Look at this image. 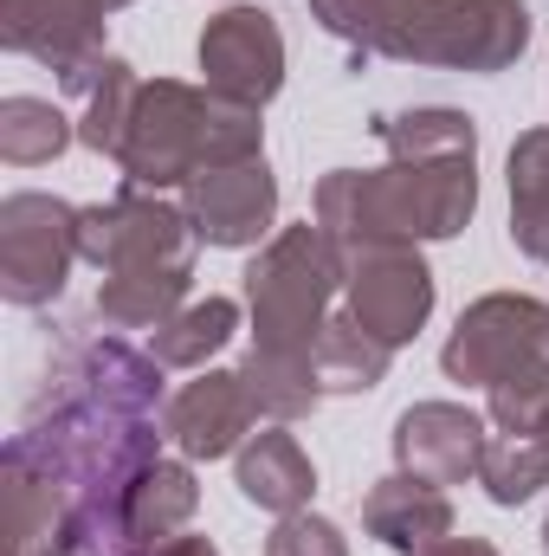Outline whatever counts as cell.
Returning <instances> with one entry per match:
<instances>
[{"instance_id": "83f0119b", "label": "cell", "mask_w": 549, "mask_h": 556, "mask_svg": "<svg viewBox=\"0 0 549 556\" xmlns=\"http://www.w3.org/2000/svg\"><path fill=\"white\" fill-rule=\"evenodd\" d=\"M149 556H220V551H214L207 538H188V531H181L175 544H162V551H149Z\"/></svg>"}, {"instance_id": "2e32d148", "label": "cell", "mask_w": 549, "mask_h": 556, "mask_svg": "<svg viewBox=\"0 0 549 556\" xmlns=\"http://www.w3.org/2000/svg\"><path fill=\"white\" fill-rule=\"evenodd\" d=\"M233 485H240L246 505H259V511H272V518H297V511H310V498H317V466H310V453L297 446V433H284L272 420L266 433H253V440L233 453Z\"/></svg>"}, {"instance_id": "7402d4cb", "label": "cell", "mask_w": 549, "mask_h": 556, "mask_svg": "<svg viewBox=\"0 0 549 556\" xmlns=\"http://www.w3.org/2000/svg\"><path fill=\"white\" fill-rule=\"evenodd\" d=\"M375 137L388 142V155L401 162H452V155H478V124L452 104H420V111H395L375 117Z\"/></svg>"}, {"instance_id": "7c38bea8", "label": "cell", "mask_w": 549, "mask_h": 556, "mask_svg": "<svg viewBox=\"0 0 549 556\" xmlns=\"http://www.w3.org/2000/svg\"><path fill=\"white\" fill-rule=\"evenodd\" d=\"M104 26L111 13L98 0H0V46L39 59L59 85L104 59Z\"/></svg>"}, {"instance_id": "4dcf8cb0", "label": "cell", "mask_w": 549, "mask_h": 556, "mask_svg": "<svg viewBox=\"0 0 549 556\" xmlns=\"http://www.w3.org/2000/svg\"><path fill=\"white\" fill-rule=\"evenodd\" d=\"M544 433H549V427H544Z\"/></svg>"}, {"instance_id": "44dd1931", "label": "cell", "mask_w": 549, "mask_h": 556, "mask_svg": "<svg viewBox=\"0 0 549 556\" xmlns=\"http://www.w3.org/2000/svg\"><path fill=\"white\" fill-rule=\"evenodd\" d=\"M240 330V304L233 298H194L181 304L162 330H149V356L162 369H207Z\"/></svg>"}, {"instance_id": "d6986e66", "label": "cell", "mask_w": 549, "mask_h": 556, "mask_svg": "<svg viewBox=\"0 0 549 556\" xmlns=\"http://www.w3.org/2000/svg\"><path fill=\"white\" fill-rule=\"evenodd\" d=\"M388 363H395V350L382 337H369L349 311H336L323 324L317 350H310V376H317L323 395H369V389L388 382Z\"/></svg>"}, {"instance_id": "52a82bcc", "label": "cell", "mask_w": 549, "mask_h": 556, "mask_svg": "<svg viewBox=\"0 0 549 556\" xmlns=\"http://www.w3.org/2000/svg\"><path fill=\"white\" fill-rule=\"evenodd\" d=\"M78 253L98 273H194L201 233L181 201L149 188H124L98 207H78Z\"/></svg>"}, {"instance_id": "8fae6325", "label": "cell", "mask_w": 549, "mask_h": 556, "mask_svg": "<svg viewBox=\"0 0 549 556\" xmlns=\"http://www.w3.org/2000/svg\"><path fill=\"white\" fill-rule=\"evenodd\" d=\"M181 207L201 233V247H227V253H246L259 240H272L278 220V175L266 168V155L253 162H233V168H207L181 188Z\"/></svg>"}, {"instance_id": "603a6c76", "label": "cell", "mask_w": 549, "mask_h": 556, "mask_svg": "<svg viewBox=\"0 0 549 556\" xmlns=\"http://www.w3.org/2000/svg\"><path fill=\"white\" fill-rule=\"evenodd\" d=\"M194 291V273H111L98 285V317L111 330H162Z\"/></svg>"}, {"instance_id": "f546056e", "label": "cell", "mask_w": 549, "mask_h": 556, "mask_svg": "<svg viewBox=\"0 0 549 556\" xmlns=\"http://www.w3.org/2000/svg\"><path fill=\"white\" fill-rule=\"evenodd\" d=\"M544 556H549V518H544Z\"/></svg>"}, {"instance_id": "f1b7e54d", "label": "cell", "mask_w": 549, "mask_h": 556, "mask_svg": "<svg viewBox=\"0 0 549 556\" xmlns=\"http://www.w3.org/2000/svg\"><path fill=\"white\" fill-rule=\"evenodd\" d=\"M98 7H104V13H117V7H130V0H98Z\"/></svg>"}, {"instance_id": "cb8c5ba5", "label": "cell", "mask_w": 549, "mask_h": 556, "mask_svg": "<svg viewBox=\"0 0 549 556\" xmlns=\"http://www.w3.org/2000/svg\"><path fill=\"white\" fill-rule=\"evenodd\" d=\"M478 485L491 505L518 511L549 485V433H491L478 459Z\"/></svg>"}, {"instance_id": "6da1fadb", "label": "cell", "mask_w": 549, "mask_h": 556, "mask_svg": "<svg viewBox=\"0 0 549 556\" xmlns=\"http://www.w3.org/2000/svg\"><path fill=\"white\" fill-rule=\"evenodd\" d=\"M162 363L104 330H72L13 446L65 492L59 556H124V498L162 459Z\"/></svg>"}, {"instance_id": "277c9868", "label": "cell", "mask_w": 549, "mask_h": 556, "mask_svg": "<svg viewBox=\"0 0 549 556\" xmlns=\"http://www.w3.org/2000/svg\"><path fill=\"white\" fill-rule=\"evenodd\" d=\"M310 207L343 266L362 253H382V247L452 240L478 214V155H452V162L388 155L382 168H330L317 181Z\"/></svg>"}, {"instance_id": "d4e9b609", "label": "cell", "mask_w": 549, "mask_h": 556, "mask_svg": "<svg viewBox=\"0 0 549 556\" xmlns=\"http://www.w3.org/2000/svg\"><path fill=\"white\" fill-rule=\"evenodd\" d=\"M78 142V124L52 98H0V155L13 168H46Z\"/></svg>"}, {"instance_id": "8992f818", "label": "cell", "mask_w": 549, "mask_h": 556, "mask_svg": "<svg viewBox=\"0 0 549 556\" xmlns=\"http://www.w3.org/2000/svg\"><path fill=\"white\" fill-rule=\"evenodd\" d=\"M446 382L459 389H511V382H544L549 389V304L531 291H485L459 311L446 350H439Z\"/></svg>"}, {"instance_id": "9a60e30c", "label": "cell", "mask_w": 549, "mask_h": 556, "mask_svg": "<svg viewBox=\"0 0 549 556\" xmlns=\"http://www.w3.org/2000/svg\"><path fill=\"white\" fill-rule=\"evenodd\" d=\"M362 531L382 544V551H426V544H439V538H452V498H446V485H433V479H413V472H388V479H375L369 485V498H362Z\"/></svg>"}, {"instance_id": "ba28073f", "label": "cell", "mask_w": 549, "mask_h": 556, "mask_svg": "<svg viewBox=\"0 0 549 556\" xmlns=\"http://www.w3.org/2000/svg\"><path fill=\"white\" fill-rule=\"evenodd\" d=\"M78 207L39 188L0 201V298L13 311H46L78 266Z\"/></svg>"}, {"instance_id": "4316f807", "label": "cell", "mask_w": 549, "mask_h": 556, "mask_svg": "<svg viewBox=\"0 0 549 556\" xmlns=\"http://www.w3.org/2000/svg\"><path fill=\"white\" fill-rule=\"evenodd\" d=\"M413 556H498V544H485V538H439V544H426Z\"/></svg>"}, {"instance_id": "5bb4252c", "label": "cell", "mask_w": 549, "mask_h": 556, "mask_svg": "<svg viewBox=\"0 0 549 556\" xmlns=\"http://www.w3.org/2000/svg\"><path fill=\"white\" fill-rule=\"evenodd\" d=\"M485 415L465 408V402H413L408 415L395 420V466L413 479H433V485H465L478 479V459H485Z\"/></svg>"}, {"instance_id": "30bf717a", "label": "cell", "mask_w": 549, "mask_h": 556, "mask_svg": "<svg viewBox=\"0 0 549 556\" xmlns=\"http://www.w3.org/2000/svg\"><path fill=\"white\" fill-rule=\"evenodd\" d=\"M343 311L382 337L388 350L413 343L433 317V273L420 260V247H382V253H362L343 266Z\"/></svg>"}, {"instance_id": "e0dca14e", "label": "cell", "mask_w": 549, "mask_h": 556, "mask_svg": "<svg viewBox=\"0 0 549 556\" xmlns=\"http://www.w3.org/2000/svg\"><path fill=\"white\" fill-rule=\"evenodd\" d=\"M194 511H201L194 459H155L124 498V556H149L162 544H175Z\"/></svg>"}, {"instance_id": "ac0fdd59", "label": "cell", "mask_w": 549, "mask_h": 556, "mask_svg": "<svg viewBox=\"0 0 549 556\" xmlns=\"http://www.w3.org/2000/svg\"><path fill=\"white\" fill-rule=\"evenodd\" d=\"M65 91L85 104V111H78V142H85L91 155L117 162V155H124V137H130V117H137V98H142L137 65L117 59V52H104L98 65H85L78 78H65Z\"/></svg>"}, {"instance_id": "ffe728a7", "label": "cell", "mask_w": 549, "mask_h": 556, "mask_svg": "<svg viewBox=\"0 0 549 556\" xmlns=\"http://www.w3.org/2000/svg\"><path fill=\"white\" fill-rule=\"evenodd\" d=\"M505 175H511V247L549 266V124L511 142Z\"/></svg>"}, {"instance_id": "7a4b0ae2", "label": "cell", "mask_w": 549, "mask_h": 556, "mask_svg": "<svg viewBox=\"0 0 549 556\" xmlns=\"http://www.w3.org/2000/svg\"><path fill=\"white\" fill-rule=\"evenodd\" d=\"M343 291V260L323 240L317 220L304 227H278L259 247V260L246 266V311H253V350L240 356V382L253 395L259 420H291L317 415L323 389L310 376V350L323 337V324L336 317L330 298Z\"/></svg>"}, {"instance_id": "484cf974", "label": "cell", "mask_w": 549, "mask_h": 556, "mask_svg": "<svg viewBox=\"0 0 549 556\" xmlns=\"http://www.w3.org/2000/svg\"><path fill=\"white\" fill-rule=\"evenodd\" d=\"M266 556H349V538L336 518L297 511V518H278V531L266 538Z\"/></svg>"}, {"instance_id": "4fadbf2b", "label": "cell", "mask_w": 549, "mask_h": 556, "mask_svg": "<svg viewBox=\"0 0 549 556\" xmlns=\"http://www.w3.org/2000/svg\"><path fill=\"white\" fill-rule=\"evenodd\" d=\"M253 427H259V408H253L240 369H201L162 408V433L175 440L181 459H227L253 440Z\"/></svg>"}, {"instance_id": "5b68a950", "label": "cell", "mask_w": 549, "mask_h": 556, "mask_svg": "<svg viewBox=\"0 0 549 556\" xmlns=\"http://www.w3.org/2000/svg\"><path fill=\"white\" fill-rule=\"evenodd\" d=\"M266 155V124L253 104L214 98L207 85H181V78H142L137 117L124 137V188H188L207 168H233Z\"/></svg>"}, {"instance_id": "9c48e42d", "label": "cell", "mask_w": 549, "mask_h": 556, "mask_svg": "<svg viewBox=\"0 0 549 556\" xmlns=\"http://www.w3.org/2000/svg\"><path fill=\"white\" fill-rule=\"evenodd\" d=\"M194 59H201V78H207L214 98L266 111L284 91V33H278V20L266 7H220L201 26Z\"/></svg>"}, {"instance_id": "3957f363", "label": "cell", "mask_w": 549, "mask_h": 556, "mask_svg": "<svg viewBox=\"0 0 549 556\" xmlns=\"http://www.w3.org/2000/svg\"><path fill=\"white\" fill-rule=\"evenodd\" d=\"M310 20L356 59L439 65L472 78L511 72L537 39L524 0H310Z\"/></svg>"}]
</instances>
